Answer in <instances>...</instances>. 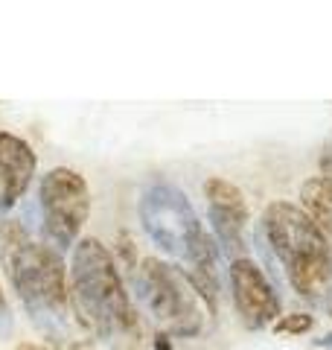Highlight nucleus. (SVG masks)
I'll use <instances>...</instances> for the list:
<instances>
[{
    "instance_id": "3",
    "label": "nucleus",
    "mask_w": 332,
    "mask_h": 350,
    "mask_svg": "<svg viewBox=\"0 0 332 350\" xmlns=\"http://www.w3.org/2000/svg\"><path fill=\"white\" fill-rule=\"evenodd\" d=\"M0 260L32 319H59L68 304V269L53 245L36 239L18 219L0 222Z\"/></svg>"
},
{
    "instance_id": "7",
    "label": "nucleus",
    "mask_w": 332,
    "mask_h": 350,
    "mask_svg": "<svg viewBox=\"0 0 332 350\" xmlns=\"http://www.w3.org/2000/svg\"><path fill=\"white\" fill-rule=\"evenodd\" d=\"M227 280L230 292H234V304L248 327L260 330V327H268L280 319V295L251 257H239L230 262Z\"/></svg>"
},
{
    "instance_id": "1",
    "label": "nucleus",
    "mask_w": 332,
    "mask_h": 350,
    "mask_svg": "<svg viewBox=\"0 0 332 350\" xmlns=\"http://www.w3.org/2000/svg\"><path fill=\"white\" fill-rule=\"evenodd\" d=\"M70 286L76 310L91 330L117 347H128L140 338V321L120 269L111 251L94 237L73 245L70 257Z\"/></svg>"
},
{
    "instance_id": "8",
    "label": "nucleus",
    "mask_w": 332,
    "mask_h": 350,
    "mask_svg": "<svg viewBox=\"0 0 332 350\" xmlns=\"http://www.w3.org/2000/svg\"><path fill=\"white\" fill-rule=\"evenodd\" d=\"M204 199L210 204V219H213V228L219 234V245L221 251L234 254V260H239L242 254V231H245L248 222V202L236 184H230L225 178H207L204 181Z\"/></svg>"
},
{
    "instance_id": "9",
    "label": "nucleus",
    "mask_w": 332,
    "mask_h": 350,
    "mask_svg": "<svg viewBox=\"0 0 332 350\" xmlns=\"http://www.w3.org/2000/svg\"><path fill=\"white\" fill-rule=\"evenodd\" d=\"M38 170V158L27 140L0 131V211H12L24 199Z\"/></svg>"
},
{
    "instance_id": "5",
    "label": "nucleus",
    "mask_w": 332,
    "mask_h": 350,
    "mask_svg": "<svg viewBox=\"0 0 332 350\" xmlns=\"http://www.w3.org/2000/svg\"><path fill=\"white\" fill-rule=\"evenodd\" d=\"M140 222L146 234L163 254L175 260H186L193 248L202 243L207 228L198 222V213L193 211L184 190L172 184H154L140 199Z\"/></svg>"
},
{
    "instance_id": "4",
    "label": "nucleus",
    "mask_w": 332,
    "mask_h": 350,
    "mask_svg": "<svg viewBox=\"0 0 332 350\" xmlns=\"http://www.w3.org/2000/svg\"><path fill=\"white\" fill-rule=\"evenodd\" d=\"M137 292L163 336L193 338L204 330L207 312L190 278L166 260L146 257L137 269Z\"/></svg>"
},
{
    "instance_id": "2",
    "label": "nucleus",
    "mask_w": 332,
    "mask_h": 350,
    "mask_svg": "<svg viewBox=\"0 0 332 350\" xmlns=\"http://www.w3.org/2000/svg\"><path fill=\"white\" fill-rule=\"evenodd\" d=\"M262 231L271 251L286 266L294 292L306 301H332V248L320 228L303 207L292 202H271L262 213Z\"/></svg>"
},
{
    "instance_id": "11",
    "label": "nucleus",
    "mask_w": 332,
    "mask_h": 350,
    "mask_svg": "<svg viewBox=\"0 0 332 350\" xmlns=\"http://www.w3.org/2000/svg\"><path fill=\"white\" fill-rule=\"evenodd\" d=\"M315 327V319L306 312H292V315H280L274 321V333L277 336H303Z\"/></svg>"
},
{
    "instance_id": "13",
    "label": "nucleus",
    "mask_w": 332,
    "mask_h": 350,
    "mask_svg": "<svg viewBox=\"0 0 332 350\" xmlns=\"http://www.w3.org/2000/svg\"><path fill=\"white\" fill-rule=\"evenodd\" d=\"M318 345H324V347H329V345H332V333H329L327 338H318Z\"/></svg>"
},
{
    "instance_id": "10",
    "label": "nucleus",
    "mask_w": 332,
    "mask_h": 350,
    "mask_svg": "<svg viewBox=\"0 0 332 350\" xmlns=\"http://www.w3.org/2000/svg\"><path fill=\"white\" fill-rule=\"evenodd\" d=\"M301 204L324 237H332V178L315 175L301 187Z\"/></svg>"
},
{
    "instance_id": "6",
    "label": "nucleus",
    "mask_w": 332,
    "mask_h": 350,
    "mask_svg": "<svg viewBox=\"0 0 332 350\" xmlns=\"http://www.w3.org/2000/svg\"><path fill=\"white\" fill-rule=\"evenodd\" d=\"M41 222L47 234V245L55 251L79 243V234L91 216V190L87 181L70 167H55L38 184Z\"/></svg>"
},
{
    "instance_id": "12",
    "label": "nucleus",
    "mask_w": 332,
    "mask_h": 350,
    "mask_svg": "<svg viewBox=\"0 0 332 350\" xmlns=\"http://www.w3.org/2000/svg\"><path fill=\"white\" fill-rule=\"evenodd\" d=\"M18 350H50L47 345H36V342H20Z\"/></svg>"
}]
</instances>
